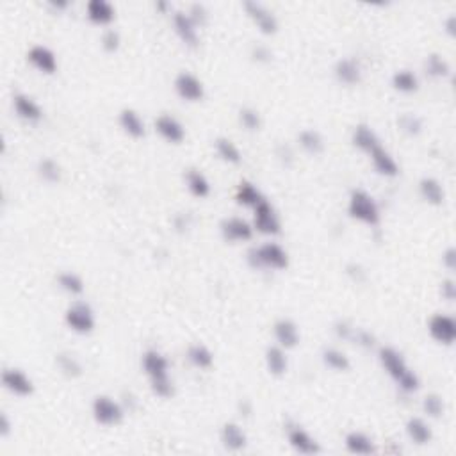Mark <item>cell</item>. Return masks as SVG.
Masks as SVG:
<instances>
[{
	"mask_svg": "<svg viewBox=\"0 0 456 456\" xmlns=\"http://www.w3.org/2000/svg\"><path fill=\"white\" fill-rule=\"evenodd\" d=\"M455 29H456V18L451 15L448 20L444 22V31H446V34L451 36V38H453V36H455V32H456Z\"/></svg>",
	"mask_w": 456,
	"mask_h": 456,
	"instance_id": "obj_52",
	"label": "cell"
},
{
	"mask_svg": "<svg viewBox=\"0 0 456 456\" xmlns=\"http://www.w3.org/2000/svg\"><path fill=\"white\" fill-rule=\"evenodd\" d=\"M273 335H275V341L280 348L283 350H294L296 346L301 341V335H299V328L292 319H278V321L273 325Z\"/></svg>",
	"mask_w": 456,
	"mask_h": 456,
	"instance_id": "obj_15",
	"label": "cell"
},
{
	"mask_svg": "<svg viewBox=\"0 0 456 456\" xmlns=\"http://www.w3.org/2000/svg\"><path fill=\"white\" fill-rule=\"evenodd\" d=\"M264 200V194L255 184L243 180L236 189V204L246 208H255Z\"/></svg>",
	"mask_w": 456,
	"mask_h": 456,
	"instance_id": "obj_29",
	"label": "cell"
},
{
	"mask_svg": "<svg viewBox=\"0 0 456 456\" xmlns=\"http://www.w3.org/2000/svg\"><path fill=\"white\" fill-rule=\"evenodd\" d=\"M91 415L100 426H118L125 419V408L114 397L102 394L91 403Z\"/></svg>",
	"mask_w": 456,
	"mask_h": 456,
	"instance_id": "obj_5",
	"label": "cell"
},
{
	"mask_svg": "<svg viewBox=\"0 0 456 456\" xmlns=\"http://www.w3.org/2000/svg\"><path fill=\"white\" fill-rule=\"evenodd\" d=\"M422 412L429 417V419H441L446 413V401L444 397L439 394H428L422 399Z\"/></svg>",
	"mask_w": 456,
	"mask_h": 456,
	"instance_id": "obj_40",
	"label": "cell"
},
{
	"mask_svg": "<svg viewBox=\"0 0 456 456\" xmlns=\"http://www.w3.org/2000/svg\"><path fill=\"white\" fill-rule=\"evenodd\" d=\"M246 260L253 269H271V271H283L289 268V253L278 243H262L252 248L246 255Z\"/></svg>",
	"mask_w": 456,
	"mask_h": 456,
	"instance_id": "obj_3",
	"label": "cell"
},
{
	"mask_svg": "<svg viewBox=\"0 0 456 456\" xmlns=\"http://www.w3.org/2000/svg\"><path fill=\"white\" fill-rule=\"evenodd\" d=\"M250 55L259 64H269L273 61V50L269 47H266V45H253Z\"/></svg>",
	"mask_w": 456,
	"mask_h": 456,
	"instance_id": "obj_45",
	"label": "cell"
},
{
	"mask_svg": "<svg viewBox=\"0 0 456 456\" xmlns=\"http://www.w3.org/2000/svg\"><path fill=\"white\" fill-rule=\"evenodd\" d=\"M392 87L397 93L412 94L419 90V77L412 70H397L392 75Z\"/></svg>",
	"mask_w": 456,
	"mask_h": 456,
	"instance_id": "obj_35",
	"label": "cell"
},
{
	"mask_svg": "<svg viewBox=\"0 0 456 456\" xmlns=\"http://www.w3.org/2000/svg\"><path fill=\"white\" fill-rule=\"evenodd\" d=\"M335 79L344 86H357L362 80V66L351 57H342L335 63L334 68Z\"/></svg>",
	"mask_w": 456,
	"mask_h": 456,
	"instance_id": "obj_20",
	"label": "cell"
},
{
	"mask_svg": "<svg viewBox=\"0 0 456 456\" xmlns=\"http://www.w3.org/2000/svg\"><path fill=\"white\" fill-rule=\"evenodd\" d=\"M120 45H122V38H120V32L114 31V29H107L102 34V48L109 54H114L118 52Z\"/></svg>",
	"mask_w": 456,
	"mask_h": 456,
	"instance_id": "obj_43",
	"label": "cell"
},
{
	"mask_svg": "<svg viewBox=\"0 0 456 456\" xmlns=\"http://www.w3.org/2000/svg\"><path fill=\"white\" fill-rule=\"evenodd\" d=\"M9 432H11V422H9L8 415L2 413L0 415V436H8Z\"/></svg>",
	"mask_w": 456,
	"mask_h": 456,
	"instance_id": "obj_51",
	"label": "cell"
},
{
	"mask_svg": "<svg viewBox=\"0 0 456 456\" xmlns=\"http://www.w3.org/2000/svg\"><path fill=\"white\" fill-rule=\"evenodd\" d=\"M428 334L436 344L453 346L456 341V321L449 314H433L428 321Z\"/></svg>",
	"mask_w": 456,
	"mask_h": 456,
	"instance_id": "obj_9",
	"label": "cell"
},
{
	"mask_svg": "<svg viewBox=\"0 0 456 456\" xmlns=\"http://www.w3.org/2000/svg\"><path fill=\"white\" fill-rule=\"evenodd\" d=\"M276 157H278L285 166H291L292 161H294V154H292L291 146L287 145H282L278 150H276Z\"/></svg>",
	"mask_w": 456,
	"mask_h": 456,
	"instance_id": "obj_50",
	"label": "cell"
},
{
	"mask_svg": "<svg viewBox=\"0 0 456 456\" xmlns=\"http://www.w3.org/2000/svg\"><path fill=\"white\" fill-rule=\"evenodd\" d=\"M425 71L433 79H448L451 75V64L441 54H432L426 57Z\"/></svg>",
	"mask_w": 456,
	"mask_h": 456,
	"instance_id": "obj_36",
	"label": "cell"
},
{
	"mask_svg": "<svg viewBox=\"0 0 456 456\" xmlns=\"http://www.w3.org/2000/svg\"><path fill=\"white\" fill-rule=\"evenodd\" d=\"M344 448L351 455H371V453L376 451L373 439L367 433L357 432V429L348 433L346 439H344Z\"/></svg>",
	"mask_w": 456,
	"mask_h": 456,
	"instance_id": "obj_28",
	"label": "cell"
},
{
	"mask_svg": "<svg viewBox=\"0 0 456 456\" xmlns=\"http://www.w3.org/2000/svg\"><path fill=\"white\" fill-rule=\"evenodd\" d=\"M441 294L442 298L448 299V301H455L456 298V283L453 278H448L444 280V282L441 283Z\"/></svg>",
	"mask_w": 456,
	"mask_h": 456,
	"instance_id": "obj_48",
	"label": "cell"
},
{
	"mask_svg": "<svg viewBox=\"0 0 456 456\" xmlns=\"http://www.w3.org/2000/svg\"><path fill=\"white\" fill-rule=\"evenodd\" d=\"M57 283H59L61 291H64L70 296H79L84 292V280L80 278L77 273H61L59 278H57Z\"/></svg>",
	"mask_w": 456,
	"mask_h": 456,
	"instance_id": "obj_39",
	"label": "cell"
},
{
	"mask_svg": "<svg viewBox=\"0 0 456 456\" xmlns=\"http://www.w3.org/2000/svg\"><path fill=\"white\" fill-rule=\"evenodd\" d=\"M64 322L71 332L79 335H87L94 330L97 319H94L93 308L87 303L77 301L71 303L64 312Z\"/></svg>",
	"mask_w": 456,
	"mask_h": 456,
	"instance_id": "obj_6",
	"label": "cell"
},
{
	"mask_svg": "<svg viewBox=\"0 0 456 456\" xmlns=\"http://www.w3.org/2000/svg\"><path fill=\"white\" fill-rule=\"evenodd\" d=\"M189 18L194 22V25H204L205 22H207V9H205V6L201 4H193L191 6V9H189Z\"/></svg>",
	"mask_w": 456,
	"mask_h": 456,
	"instance_id": "obj_46",
	"label": "cell"
},
{
	"mask_svg": "<svg viewBox=\"0 0 456 456\" xmlns=\"http://www.w3.org/2000/svg\"><path fill=\"white\" fill-rule=\"evenodd\" d=\"M351 143H353L355 148H358L367 155L373 154L378 146H382L376 132L369 125H366V123H360V125L355 127L353 134H351Z\"/></svg>",
	"mask_w": 456,
	"mask_h": 456,
	"instance_id": "obj_22",
	"label": "cell"
},
{
	"mask_svg": "<svg viewBox=\"0 0 456 456\" xmlns=\"http://www.w3.org/2000/svg\"><path fill=\"white\" fill-rule=\"evenodd\" d=\"M220 439L223 448L234 453L243 451L248 446V435H246V432L237 422H225L221 426Z\"/></svg>",
	"mask_w": 456,
	"mask_h": 456,
	"instance_id": "obj_19",
	"label": "cell"
},
{
	"mask_svg": "<svg viewBox=\"0 0 456 456\" xmlns=\"http://www.w3.org/2000/svg\"><path fill=\"white\" fill-rule=\"evenodd\" d=\"M350 342L358 344L360 348H366V350H371V348H374V342H376V339H374V335L371 334V332L364 330V328L355 327Z\"/></svg>",
	"mask_w": 456,
	"mask_h": 456,
	"instance_id": "obj_44",
	"label": "cell"
},
{
	"mask_svg": "<svg viewBox=\"0 0 456 456\" xmlns=\"http://www.w3.org/2000/svg\"><path fill=\"white\" fill-rule=\"evenodd\" d=\"M155 132L164 139L166 143H171V145H180L185 139V129L180 122H178L175 116L171 114H161L157 116L154 123Z\"/></svg>",
	"mask_w": 456,
	"mask_h": 456,
	"instance_id": "obj_14",
	"label": "cell"
},
{
	"mask_svg": "<svg viewBox=\"0 0 456 456\" xmlns=\"http://www.w3.org/2000/svg\"><path fill=\"white\" fill-rule=\"evenodd\" d=\"M321 358L322 364H325L328 369L335 371V373H346L351 367L350 357H348L344 351L337 350V348H327V350L322 351Z\"/></svg>",
	"mask_w": 456,
	"mask_h": 456,
	"instance_id": "obj_33",
	"label": "cell"
},
{
	"mask_svg": "<svg viewBox=\"0 0 456 456\" xmlns=\"http://www.w3.org/2000/svg\"><path fill=\"white\" fill-rule=\"evenodd\" d=\"M220 232L227 243H246L253 237L255 228L243 218H225L220 225Z\"/></svg>",
	"mask_w": 456,
	"mask_h": 456,
	"instance_id": "obj_11",
	"label": "cell"
},
{
	"mask_svg": "<svg viewBox=\"0 0 456 456\" xmlns=\"http://www.w3.org/2000/svg\"><path fill=\"white\" fill-rule=\"evenodd\" d=\"M298 143L303 152L308 155H319L325 152V139L314 129H303L298 134Z\"/></svg>",
	"mask_w": 456,
	"mask_h": 456,
	"instance_id": "obj_31",
	"label": "cell"
},
{
	"mask_svg": "<svg viewBox=\"0 0 456 456\" xmlns=\"http://www.w3.org/2000/svg\"><path fill=\"white\" fill-rule=\"evenodd\" d=\"M406 436L417 446H426L433 441V429L422 417H410L405 425Z\"/></svg>",
	"mask_w": 456,
	"mask_h": 456,
	"instance_id": "obj_24",
	"label": "cell"
},
{
	"mask_svg": "<svg viewBox=\"0 0 456 456\" xmlns=\"http://www.w3.org/2000/svg\"><path fill=\"white\" fill-rule=\"evenodd\" d=\"M185 358H187V362L193 367H197V369H208V367L214 364L213 351L208 350L205 344H200V342L193 344V346H189Z\"/></svg>",
	"mask_w": 456,
	"mask_h": 456,
	"instance_id": "obj_32",
	"label": "cell"
},
{
	"mask_svg": "<svg viewBox=\"0 0 456 456\" xmlns=\"http://www.w3.org/2000/svg\"><path fill=\"white\" fill-rule=\"evenodd\" d=\"M348 214L351 220L367 227H376L382 221V213L376 200L366 189H353L348 200Z\"/></svg>",
	"mask_w": 456,
	"mask_h": 456,
	"instance_id": "obj_4",
	"label": "cell"
},
{
	"mask_svg": "<svg viewBox=\"0 0 456 456\" xmlns=\"http://www.w3.org/2000/svg\"><path fill=\"white\" fill-rule=\"evenodd\" d=\"M442 266H444L448 271H455L456 268V252L453 246H449L444 253H442Z\"/></svg>",
	"mask_w": 456,
	"mask_h": 456,
	"instance_id": "obj_49",
	"label": "cell"
},
{
	"mask_svg": "<svg viewBox=\"0 0 456 456\" xmlns=\"http://www.w3.org/2000/svg\"><path fill=\"white\" fill-rule=\"evenodd\" d=\"M353 330H355V327H353V325H350L348 321H339L337 325L334 327L335 335H337L339 339H342V341H348V342L351 341Z\"/></svg>",
	"mask_w": 456,
	"mask_h": 456,
	"instance_id": "obj_47",
	"label": "cell"
},
{
	"mask_svg": "<svg viewBox=\"0 0 456 456\" xmlns=\"http://www.w3.org/2000/svg\"><path fill=\"white\" fill-rule=\"evenodd\" d=\"M369 157L378 175H382L385 178H396L399 175V164H397L389 150H385L383 146H378Z\"/></svg>",
	"mask_w": 456,
	"mask_h": 456,
	"instance_id": "obj_21",
	"label": "cell"
},
{
	"mask_svg": "<svg viewBox=\"0 0 456 456\" xmlns=\"http://www.w3.org/2000/svg\"><path fill=\"white\" fill-rule=\"evenodd\" d=\"M120 127L123 129L127 136L134 139H141L145 138L146 134V125L143 122V118L139 116L138 111L134 109H123L118 116Z\"/></svg>",
	"mask_w": 456,
	"mask_h": 456,
	"instance_id": "obj_26",
	"label": "cell"
},
{
	"mask_svg": "<svg viewBox=\"0 0 456 456\" xmlns=\"http://www.w3.org/2000/svg\"><path fill=\"white\" fill-rule=\"evenodd\" d=\"M13 109H15L16 116L24 120V122L36 123L43 118V109H41L40 104L36 102L32 97H29V94H15V99H13Z\"/></svg>",
	"mask_w": 456,
	"mask_h": 456,
	"instance_id": "obj_18",
	"label": "cell"
},
{
	"mask_svg": "<svg viewBox=\"0 0 456 456\" xmlns=\"http://www.w3.org/2000/svg\"><path fill=\"white\" fill-rule=\"evenodd\" d=\"M50 8H54L55 11H63L68 8V2H50Z\"/></svg>",
	"mask_w": 456,
	"mask_h": 456,
	"instance_id": "obj_53",
	"label": "cell"
},
{
	"mask_svg": "<svg viewBox=\"0 0 456 456\" xmlns=\"http://www.w3.org/2000/svg\"><path fill=\"white\" fill-rule=\"evenodd\" d=\"M264 360H266V367H268V373L271 376H283L289 369V358L287 353L283 348H280L278 344L276 346H269L266 350V355H264Z\"/></svg>",
	"mask_w": 456,
	"mask_h": 456,
	"instance_id": "obj_27",
	"label": "cell"
},
{
	"mask_svg": "<svg viewBox=\"0 0 456 456\" xmlns=\"http://www.w3.org/2000/svg\"><path fill=\"white\" fill-rule=\"evenodd\" d=\"M419 194H421V198L426 204L433 205V207H441L446 201L444 185L433 177L421 178V182H419Z\"/></svg>",
	"mask_w": 456,
	"mask_h": 456,
	"instance_id": "obj_25",
	"label": "cell"
},
{
	"mask_svg": "<svg viewBox=\"0 0 456 456\" xmlns=\"http://www.w3.org/2000/svg\"><path fill=\"white\" fill-rule=\"evenodd\" d=\"M86 16L94 25H109L116 18V9L107 0H90L86 6Z\"/></svg>",
	"mask_w": 456,
	"mask_h": 456,
	"instance_id": "obj_23",
	"label": "cell"
},
{
	"mask_svg": "<svg viewBox=\"0 0 456 456\" xmlns=\"http://www.w3.org/2000/svg\"><path fill=\"white\" fill-rule=\"evenodd\" d=\"M214 148H216L218 157L221 159L227 164H241L243 162V154H241L239 146L228 138H220L214 143Z\"/></svg>",
	"mask_w": 456,
	"mask_h": 456,
	"instance_id": "obj_34",
	"label": "cell"
},
{
	"mask_svg": "<svg viewBox=\"0 0 456 456\" xmlns=\"http://www.w3.org/2000/svg\"><path fill=\"white\" fill-rule=\"evenodd\" d=\"M27 63L31 64L34 70L45 75H54L57 71V57L54 52L45 45H34L31 50L27 52Z\"/></svg>",
	"mask_w": 456,
	"mask_h": 456,
	"instance_id": "obj_16",
	"label": "cell"
},
{
	"mask_svg": "<svg viewBox=\"0 0 456 456\" xmlns=\"http://www.w3.org/2000/svg\"><path fill=\"white\" fill-rule=\"evenodd\" d=\"M2 385L8 392L18 397H27L34 392V382L22 369H4Z\"/></svg>",
	"mask_w": 456,
	"mask_h": 456,
	"instance_id": "obj_13",
	"label": "cell"
},
{
	"mask_svg": "<svg viewBox=\"0 0 456 456\" xmlns=\"http://www.w3.org/2000/svg\"><path fill=\"white\" fill-rule=\"evenodd\" d=\"M38 175H40L41 180L47 182V184H57V182L61 180L63 171H61L59 162L50 157H45L38 162Z\"/></svg>",
	"mask_w": 456,
	"mask_h": 456,
	"instance_id": "obj_38",
	"label": "cell"
},
{
	"mask_svg": "<svg viewBox=\"0 0 456 456\" xmlns=\"http://www.w3.org/2000/svg\"><path fill=\"white\" fill-rule=\"evenodd\" d=\"M141 366L150 380V389L161 399H169L175 394V385L169 378V360L157 350H148L141 358Z\"/></svg>",
	"mask_w": 456,
	"mask_h": 456,
	"instance_id": "obj_1",
	"label": "cell"
},
{
	"mask_svg": "<svg viewBox=\"0 0 456 456\" xmlns=\"http://www.w3.org/2000/svg\"><path fill=\"white\" fill-rule=\"evenodd\" d=\"M243 9L246 11L250 20L255 24V27L259 29L260 34L275 36L276 32H278V20H276V16L264 4L255 2V0H246L243 4Z\"/></svg>",
	"mask_w": 456,
	"mask_h": 456,
	"instance_id": "obj_8",
	"label": "cell"
},
{
	"mask_svg": "<svg viewBox=\"0 0 456 456\" xmlns=\"http://www.w3.org/2000/svg\"><path fill=\"white\" fill-rule=\"evenodd\" d=\"M239 123L248 130V132H257L262 127V118H260V113L253 107H244V109L239 111Z\"/></svg>",
	"mask_w": 456,
	"mask_h": 456,
	"instance_id": "obj_42",
	"label": "cell"
},
{
	"mask_svg": "<svg viewBox=\"0 0 456 456\" xmlns=\"http://www.w3.org/2000/svg\"><path fill=\"white\" fill-rule=\"evenodd\" d=\"M173 90L178 94V99H182L184 102H200L205 97L204 83L198 79L197 75L191 73V71H180L175 77Z\"/></svg>",
	"mask_w": 456,
	"mask_h": 456,
	"instance_id": "obj_10",
	"label": "cell"
},
{
	"mask_svg": "<svg viewBox=\"0 0 456 456\" xmlns=\"http://www.w3.org/2000/svg\"><path fill=\"white\" fill-rule=\"evenodd\" d=\"M55 364H57V367H59L61 373H63L66 378H71V380H75V378H80L84 373L83 364L79 362V358L73 357L71 353L55 355Z\"/></svg>",
	"mask_w": 456,
	"mask_h": 456,
	"instance_id": "obj_37",
	"label": "cell"
},
{
	"mask_svg": "<svg viewBox=\"0 0 456 456\" xmlns=\"http://www.w3.org/2000/svg\"><path fill=\"white\" fill-rule=\"evenodd\" d=\"M173 27L177 36L180 38L182 43L189 48H197L200 43V36H198V27L194 22L189 18L187 13H175L173 15Z\"/></svg>",
	"mask_w": 456,
	"mask_h": 456,
	"instance_id": "obj_17",
	"label": "cell"
},
{
	"mask_svg": "<svg viewBox=\"0 0 456 456\" xmlns=\"http://www.w3.org/2000/svg\"><path fill=\"white\" fill-rule=\"evenodd\" d=\"M397 127L403 134L419 136L422 132V120L412 113H405L397 118Z\"/></svg>",
	"mask_w": 456,
	"mask_h": 456,
	"instance_id": "obj_41",
	"label": "cell"
},
{
	"mask_svg": "<svg viewBox=\"0 0 456 456\" xmlns=\"http://www.w3.org/2000/svg\"><path fill=\"white\" fill-rule=\"evenodd\" d=\"M253 228L262 236L275 237L282 234V221L278 213L266 198L253 208Z\"/></svg>",
	"mask_w": 456,
	"mask_h": 456,
	"instance_id": "obj_7",
	"label": "cell"
},
{
	"mask_svg": "<svg viewBox=\"0 0 456 456\" xmlns=\"http://www.w3.org/2000/svg\"><path fill=\"white\" fill-rule=\"evenodd\" d=\"M185 187L194 198H207L211 194V182L200 169H189L185 173Z\"/></svg>",
	"mask_w": 456,
	"mask_h": 456,
	"instance_id": "obj_30",
	"label": "cell"
},
{
	"mask_svg": "<svg viewBox=\"0 0 456 456\" xmlns=\"http://www.w3.org/2000/svg\"><path fill=\"white\" fill-rule=\"evenodd\" d=\"M285 432H287L289 446L299 455H318V453H321L319 442L303 426L289 425Z\"/></svg>",
	"mask_w": 456,
	"mask_h": 456,
	"instance_id": "obj_12",
	"label": "cell"
},
{
	"mask_svg": "<svg viewBox=\"0 0 456 456\" xmlns=\"http://www.w3.org/2000/svg\"><path fill=\"white\" fill-rule=\"evenodd\" d=\"M378 358H380V364L385 369V373L392 378L394 382L397 383V387L403 390L405 394H413L419 390L421 387V380L406 366L405 358L396 348L383 346L378 351Z\"/></svg>",
	"mask_w": 456,
	"mask_h": 456,
	"instance_id": "obj_2",
	"label": "cell"
}]
</instances>
